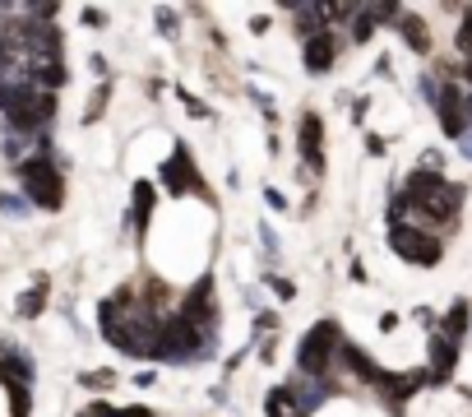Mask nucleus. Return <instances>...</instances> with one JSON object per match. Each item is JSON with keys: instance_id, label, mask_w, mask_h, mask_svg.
Instances as JSON below:
<instances>
[{"instance_id": "obj_7", "label": "nucleus", "mask_w": 472, "mask_h": 417, "mask_svg": "<svg viewBox=\"0 0 472 417\" xmlns=\"http://www.w3.org/2000/svg\"><path fill=\"white\" fill-rule=\"evenodd\" d=\"M430 357H435V371H440V375H445V371H449V366H454V348H449V343H445V339H435V348H430Z\"/></svg>"}, {"instance_id": "obj_1", "label": "nucleus", "mask_w": 472, "mask_h": 417, "mask_svg": "<svg viewBox=\"0 0 472 417\" xmlns=\"http://www.w3.org/2000/svg\"><path fill=\"white\" fill-rule=\"evenodd\" d=\"M463 195L449 186V181H440V176H426L417 172L412 181H407V195L398 199V208H412L421 223H454V213H459Z\"/></svg>"}, {"instance_id": "obj_4", "label": "nucleus", "mask_w": 472, "mask_h": 417, "mask_svg": "<svg viewBox=\"0 0 472 417\" xmlns=\"http://www.w3.org/2000/svg\"><path fill=\"white\" fill-rule=\"evenodd\" d=\"M28 195L42 204H60V176L51 172V163H28Z\"/></svg>"}, {"instance_id": "obj_6", "label": "nucleus", "mask_w": 472, "mask_h": 417, "mask_svg": "<svg viewBox=\"0 0 472 417\" xmlns=\"http://www.w3.org/2000/svg\"><path fill=\"white\" fill-rule=\"evenodd\" d=\"M463 325H468V306L459 301V306L449 311V320H445V339H459V334H463Z\"/></svg>"}, {"instance_id": "obj_8", "label": "nucleus", "mask_w": 472, "mask_h": 417, "mask_svg": "<svg viewBox=\"0 0 472 417\" xmlns=\"http://www.w3.org/2000/svg\"><path fill=\"white\" fill-rule=\"evenodd\" d=\"M463 75H468V79H472V56H468V70H463Z\"/></svg>"}, {"instance_id": "obj_3", "label": "nucleus", "mask_w": 472, "mask_h": 417, "mask_svg": "<svg viewBox=\"0 0 472 417\" xmlns=\"http://www.w3.org/2000/svg\"><path fill=\"white\" fill-rule=\"evenodd\" d=\"M333 348H338V330H333V325H319V330L301 343V371H306V375H319L324 366H329V352Z\"/></svg>"}, {"instance_id": "obj_2", "label": "nucleus", "mask_w": 472, "mask_h": 417, "mask_svg": "<svg viewBox=\"0 0 472 417\" xmlns=\"http://www.w3.org/2000/svg\"><path fill=\"white\" fill-rule=\"evenodd\" d=\"M389 242H394V251L403 255V260H412V264H435L440 260V242L435 237H426V232H417V228H394V237H389Z\"/></svg>"}, {"instance_id": "obj_5", "label": "nucleus", "mask_w": 472, "mask_h": 417, "mask_svg": "<svg viewBox=\"0 0 472 417\" xmlns=\"http://www.w3.org/2000/svg\"><path fill=\"white\" fill-rule=\"evenodd\" d=\"M329 61H333V37L319 28V33H310V42H306V66L310 70H329Z\"/></svg>"}]
</instances>
